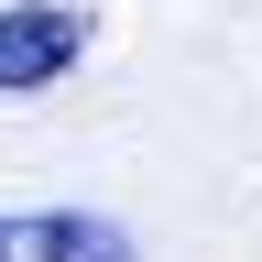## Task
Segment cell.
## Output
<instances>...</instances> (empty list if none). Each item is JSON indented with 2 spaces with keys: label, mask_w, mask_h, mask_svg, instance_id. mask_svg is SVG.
Segmentation results:
<instances>
[{
  "label": "cell",
  "mask_w": 262,
  "mask_h": 262,
  "mask_svg": "<svg viewBox=\"0 0 262 262\" xmlns=\"http://www.w3.org/2000/svg\"><path fill=\"white\" fill-rule=\"evenodd\" d=\"M88 44H98L88 0H11L0 11V98H44Z\"/></svg>",
  "instance_id": "obj_1"
},
{
  "label": "cell",
  "mask_w": 262,
  "mask_h": 262,
  "mask_svg": "<svg viewBox=\"0 0 262 262\" xmlns=\"http://www.w3.org/2000/svg\"><path fill=\"white\" fill-rule=\"evenodd\" d=\"M0 262H142L98 208H0Z\"/></svg>",
  "instance_id": "obj_2"
}]
</instances>
